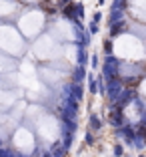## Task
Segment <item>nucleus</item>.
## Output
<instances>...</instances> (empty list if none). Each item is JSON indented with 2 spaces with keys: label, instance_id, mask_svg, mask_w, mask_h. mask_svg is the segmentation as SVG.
I'll return each instance as SVG.
<instances>
[{
  "label": "nucleus",
  "instance_id": "0eeeda50",
  "mask_svg": "<svg viewBox=\"0 0 146 157\" xmlns=\"http://www.w3.org/2000/svg\"><path fill=\"white\" fill-rule=\"evenodd\" d=\"M12 143L20 153L30 155L34 151V147H36V137H34V133L28 127H16L12 133Z\"/></svg>",
  "mask_w": 146,
  "mask_h": 157
},
{
  "label": "nucleus",
  "instance_id": "6e6552de",
  "mask_svg": "<svg viewBox=\"0 0 146 157\" xmlns=\"http://www.w3.org/2000/svg\"><path fill=\"white\" fill-rule=\"evenodd\" d=\"M38 77H40V81L46 83V85H58V83H62L68 75L64 73V71H60L58 67H42V69L38 71Z\"/></svg>",
  "mask_w": 146,
  "mask_h": 157
},
{
  "label": "nucleus",
  "instance_id": "ddd939ff",
  "mask_svg": "<svg viewBox=\"0 0 146 157\" xmlns=\"http://www.w3.org/2000/svg\"><path fill=\"white\" fill-rule=\"evenodd\" d=\"M138 91H140V97H142V101L146 103V78L140 83V87H138Z\"/></svg>",
  "mask_w": 146,
  "mask_h": 157
},
{
  "label": "nucleus",
  "instance_id": "39448f33",
  "mask_svg": "<svg viewBox=\"0 0 146 157\" xmlns=\"http://www.w3.org/2000/svg\"><path fill=\"white\" fill-rule=\"evenodd\" d=\"M36 129V135L46 141V143H54L60 139V133H62V127H60V121L56 117L48 115V113H42L40 117L36 119V123L32 125Z\"/></svg>",
  "mask_w": 146,
  "mask_h": 157
},
{
  "label": "nucleus",
  "instance_id": "f03ea898",
  "mask_svg": "<svg viewBox=\"0 0 146 157\" xmlns=\"http://www.w3.org/2000/svg\"><path fill=\"white\" fill-rule=\"evenodd\" d=\"M18 30L20 34H22L24 38H36L38 34L44 33L46 28V14L42 12V10H26V12H22L18 16Z\"/></svg>",
  "mask_w": 146,
  "mask_h": 157
},
{
  "label": "nucleus",
  "instance_id": "1a4fd4ad",
  "mask_svg": "<svg viewBox=\"0 0 146 157\" xmlns=\"http://www.w3.org/2000/svg\"><path fill=\"white\" fill-rule=\"evenodd\" d=\"M126 8L132 18L146 24V0H126Z\"/></svg>",
  "mask_w": 146,
  "mask_h": 157
},
{
  "label": "nucleus",
  "instance_id": "9d476101",
  "mask_svg": "<svg viewBox=\"0 0 146 157\" xmlns=\"http://www.w3.org/2000/svg\"><path fill=\"white\" fill-rule=\"evenodd\" d=\"M20 12L18 0H0V18H12Z\"/></svg>",
  "mask_w": 146,
  "mask_h": 157
},
{
  "label": "nucleus",
  "instance_id": "f8f14e48",
  "mask_svg": "<svg viewBox=\"0 0 146 157\" xmlns=\"http://www.w3.org/2000/svg\"><path fill=\"white\" fill-rule=\"evenodd\" d=\"M14 69H16V63L10 56H6L4 52H0V75L8 73V71H14Z\"/></svg>",
  "mask_w": 146,
  "mask_h": 157
},
{
  "label": "nucleus",
  "instance_id": "a211bd4d",
  "mask_svg": "<svg viewBox=\"0 0 146 157\" xmlns=\"http://www.w3.org/2000/svg\"><path fill=\"white\" fill-rule=\"evenodd\" d=\"M22 2H38V0H22Z\"/></svg>",
  "mask_w": 146,
  "mask_h": 157
},
{
  "label": "nucleus",
  "instance_id": "20e7f679",
  "mask_svg": "<svg viewBox=\"0 0 146 157\" xmlns=\"http://www.w3.org/2000/svg\"><path fill=\"white\" fill-rule=\"evenodd\" d=\"M32 52L42 63H56L58 59H62V44L56 38H52L48 33L38 34L32 44Z\"/></svg>",
  "mask_w": 146,
  "mask_h": 157
},
{
  "label": "nucleus",
  "instance_id": "2eb2a0df",
  "mask_svg": "<svg viewBox=\"0 0 146 157\" xmlns=\"http://www.w3.org/2000/svg\"><path fill=\"white\" fill-rule=\"evenodd\" d=\"M100 119H98V117H96V115H92V127H94V129H98V127H100Z\"/></svg>",
  "mask_w": 146,
  "mask_h": 157
},
{
  "label": "nucleus",
  "instance_id": "6ab92c4d",
  "mask_svg": "<svg viewBox=\"0 0 146 157\" xmlns=\"http://www.w3.org/2000/svg\"><path fill=\"white\" fill-rule=\"evenodd\" d=\"M104 2H106V0H98V4H104Z\"/></svg>",
  "mask_w": 146,
  "mask_h": 157
},
{
  "label": "nucleus",
  "instance_id": "dca6fc26",
  "mask_svg": "<svg viewBox=\"0 0 146 157\" xmlns=\"http://www.w3.org/2000/svg\"><path fill=\"white\" fill-rule=\"evenodd\" d=\"M100 20H102V14H100V12H96V14H94V18H92V22H94V24H98Z\"/></svg>",
  "mask_w": 146,
  "mask_h": 157
},
{
  "label": "nucleus",
  "instance_id": "f3484780",
  "mask_svg": "<svg viewBox=\"0 0 146 157\" xmlns=\"http://www.w3.org/2000/svg\"><path fill=\"white\" fill-rule=\"evenodd\" d=\"M114 155H116V157H120V155H122V147H120V145L114 149Z\"/></svg>",
  "mask_w": 146,
  "mask_h": 157
},
{
  "label": "nucleus",
  "instance_id": "f257e3e1",
  "mask_svg": "<svg viewBox=\"0 0 146 157\" xmlns=\"http://www.w3.org/2000/svg\"><path fill=\"white\" fill-rule=\"evenodd\" d=\"M112 52L116 59L124 60V63H140L146 59V44L138 34L122 33L112 42Z\"/></svg>",
  "mask_w": 146,
  "mask_h": 157
},
{
  "label": "nucleus",
  "instance_id": "9b49d317",
  "mask_svg": "<svg viewBox=\"0 0 146 157\" xmlns=\"http://www.w3.org/2000/svg\"><path fill=\"white\" fill-rule=\"evenodd\" d=\"M124 117H126L128 121H132V123H136V121H140V117H142V111H140V107H138L136 103H128V105L124 107Z\"/></svg>",
  "mask_w": 146,
  "mask_h": 157
},
{
  "label": "nucleus",
  "instance_id": "423d86ee",
  "mask_svg": "<svg viewBox=\"0 0 146 157\" xmlns=\"http://www.w3.org/2000/svg\"><path fill=\"white\" fill-rule=\"evenodd\" d=\"M48 34L52 38H56L58 42H76L78 38L76 28L72 26V22L68 18H60L56 22H52L50 28H48Z\"/></svg>",
  "mask_w": 146,
  "mask_h": 157
},
{
  "label": "nucleus",
  "instance_id": "4468645a",
  "mask_svg": "<svg viewBox=\"0 0 146 157\" xmlns=\"http://www.w3.org/2000/svg\"><path fill=\"white\" fill-rule=\"evenodd\" d=\"M90 59H92V69H98V52H94Z\"/></svg>",
  "mask_w": 146,
  "mask_h": 157
},
{
  "label": "nucleus",
  "instance_id": "7ed1b4c3",
  "mask_svg": "<svg viewBox=\"0 0 146 157\" xmlns=\"http://www.w3.org/2000/svg\"><path fill=\"white\" fill-rule=\"evenodd\" d=\"M24 51H26V42L18 28L10 24H0V52L10 56H20L24 55Z\"/></svg>",
  "mask_w": 146,
  "mask_h": 157
}]
</instances>
